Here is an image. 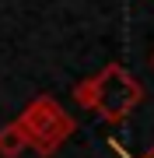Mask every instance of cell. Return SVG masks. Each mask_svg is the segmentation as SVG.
Returning <instances> with one entry per match:
<instances>
[{
	"mask_svg": "<svg viewBox=\"0 0 154 158\" xmlns=\"http://www.w3.org/2000/svg\"><path fill=\"white\" fill-rule=\"evenodd\" d=\"M74 102L81 109H91L105 123H123L144 102V85L123 63H109V67H102L91 77H84L74 88Z\"/></svg>",
	"mask_w": 154,
	"mask_h": 158,
	"instance_id": "obj_1",
	"label": "cell"
},
{
	"mask_svg": "<svg viewBox=\"0 0 154 158\" xmlns=\"http://www.w3.org/2000/svg\"><path fill=\"white\" fill-rule=\"evenodd\" d=\"M18 127H21L25 137H28V148L35 155H42V158L56 155L60 148L74 137V130H77L74 116H70L53 95H35L28 106L21 109Z\"/></svg>",
	"mask_w": 154,
	"mask_h": 158,
	"instance_id": "obj_2",
	"label": "cell"
},
{
	"mask_svg": "<svg viewBox=\"0 0 154 158\" xmlns=\"http://www.w3.org/2000/svg\"><path fill=\"white\" fill-rule=\"evenodd\" d=\"M25 148H28V137H25V130L18 127V119L0 127V155L4 158H18Z\"/></svg>",
	"mask_w": 154,
	"mask_h": 158,
	"instance_id": "obj_3",
	"label": "cell"
},
{
	"mask_svg": "<svg viewBox=\"0 0 154 158\" xmlns=\"http://www.w3.org/2000/svg\"><path fill=\"white\" fill-rule=\"evenodd\" d=\"M140 158H154V148H147V151H144V155H140Z\"/></svg>",
	"mask_w": 154,
	"mask_h": 158,
	"instance_id": "obj_4",
	"label": "cell"
},
{
	"mask_svg": "<svg viewBox=\"0 0 154 158\" xmlns=\"http://www.w3.org/2000/svg\"><path fill=\"white\" fill-rule=\"evenodd\" d=\"M151 67H154V53H151Z\"/></svg>",
	"mask_w": 154,
	"mask_h": 158,
	"instance_id": "obj_5",
	"label": "cell"
}]
</instances>
